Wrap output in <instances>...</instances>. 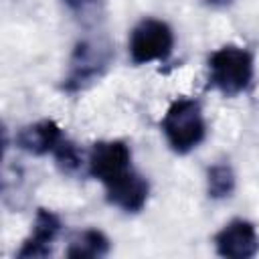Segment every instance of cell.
<instances>
[{
  "label": "cell",
  "mask_w": 259,
  "mask_h": 259,
  "mask_svg": "<svg viewBox=\"0 0 259 259\" xmlns=\"http://www.w3.org/2000/svg\"><path fill=\"white\" fill-rule=\"evenodd\" d=\"M174 49L172 28L158 18L140 20L130 34V59L134 65L166 61Z\"/></svg>",
  "instance_id": "cell-5"
},
{
  "label": "cell",
  "mask_w": 259,
  "mask_h": 259,
  "mask_svg": "<svg viewBox=\"0 0 259 259\" xmlns=\"http://www.w3.org/2000/svg\"><path fill=\"white\" fill-rule=\"evenodd\" d=\"M214 247L221 257L251 259L259 253V235L251 221L233 219L214 235Z\"/></svg>",
  "instance_id": "cell-6"
},
{
  "label": "cell",
  "mask_w": 259,
  "mask_h": 259,
  "mask_svg": "<svg viewBox=\"0 0 259 259\" xmlns=\"http://www.w3.org/2000/svg\"><path fill=\"white\" fill-rule=\"evenodd\" d=\"M111 63V49L105 42L79 40L69 61V73L63 81V89L69 93L83 91L95 83Z\"/></svg>",
  "instance_id": "cell-4"
},
{
  "label": "cell",
  "mask_w": 259,
  "mask_h": 259,
  "mask_svg": "<svg viewBox=\"0 0 259 259\" xmlns=\"http://www.w3.org/2000/svg\"><path fill=\"white\" fill-rule=\"evenodd\" d=\"M61 231V219L47 208H38L34 217L32 233L24 239L22 247L18 249V259H30V257H47L53 251V243Z\"/></svg>",
  "instance_id": "cell-7"
},
{
  "label": "cell",
  "mask_w": 259,
  "mask_h": 259,
  "mask_svg": "<svg viewBox=\"0 0 259 259\" xmlns=\"http://www.w3.org/2000/svg\"><path fill=\"white\" fill-rule=\"evenodd\" d=\"M253 71V55L247 49L225 45L208 59V85L219 93L233 97L251 85Z\"/></svg>",
  "instance_id": "cell-3"
},
{
  "label": "cell",
  "mask_w": 259,
  "mask_h": 259,
  "mask_svg": "<svg viewBox=\"0 0 259 259\" xmlns=\"http://www.w3.org/2000/svg\"><path fill=\"white\" fill-rule=\"evenodd\" d=\"M89 174L105 186L107 200L125 210L140 212L148 200L150 184L132 166V150L121 140L95 142L89 152Z\"/></svg>",
  "instance_id": "cell-1"
},
{
  "label": "cell",
  "mask_w": 259,
  "mask_h": 259,
  "mask_svg": "<svg viewBox=\"0 0 259 259\" xmlns=\"http://www.w3.org/2000/svg\"><path fill=\"white\" fill-rule=\"evenodd\" d=\"M107 253H109V239L97 229H87L79 233L67 249L69 259H99L105 257Z\"/></svg>",
  "instance_id": "cell-9"
},
{
  "label": "cell",
  "mask_w": 259,
  "mask_h": 259,
  "mask_svg": "<svg viewBox=\"0 0 259 259\" xmlns=\"http://www.w3.org/2000/svg\"><path fill=\"white\" fill-rule=\"evenodd\" d=\"M235 190V172L231 164L217 162L206 170V192L210 198L221 200L231 196Z\"/></svg>",
  "instance_id": "cell-10"
},
{
  "label": "cell",
  "mask_w": 259,
  "mask_h": 259,
  "mask_svg": "<svg viewBox=\"0 0 259 259\" xmlns=\"http://www.w3.org/2000/svg\"><path fill=\"white\" fill-rule=\"evenodd\" d=\"M53 156H55V160H57V166H59L65 174L77 172V170L81 168V164H83V156H81L79 148H77L71 140H67V138L61 140V144L55 148Z\"/></svg>",
  "instance_id": "cell-11"
},
{
  "label": "cell",
  "mask_w": 259,
  "mask_h": 259,
  "mask_svg": "<svg viewBox=\"0 0 259 259\" xmlns=\"http://www.w3.org/2000/svg\"><path fill=\"white\" fill-rule=\"evenodd\" d=\"M73 12H77V14H89V12H93L97 6H99V0H63Z\"/></svg>",
  "instance_id": "cell-12"
},
{
  "label": "cell",
  "mask_w": 259,
  "mask_h": 259,
  "mask_svg": "<svg viewBox=\"0 0 259 259\" xmlns=\"http://www.w3.org/2000/svg\"><path fill=\"white\" fill-rule=\"evenodd\" d=\"M206 4H210V6H227L231 0H204Z\"/></svg>",
  "instance_id": "cell-13"
},
{
  "label": "cell",
  "mask_w": 259,
  "mask_h": 259,
  "mask_svg": "<svg viewBox=\"0 0 259 259\" xmlns=\"http://www.w3.org/2000/svg\"><path fill=\"white\" fill-rule=\"evenodd\" d=\"M63 138L65 136L61 127L53 119H40L36 123H30L18 130L14 144L26 154L45 156V154H53Z\"/></svg>",
  "instance_id": "cell-8"
},
{
  "label": "cell",
  "mask_w": 259,
  "mask_h": 259,
  "mask_svg": "<svg viewBox=\"0 0 259 259\" xmlns=\"http://www.w3.org/2000/svg\"><path fill=\"white\" fill-rule=\"evenodd\" d=\"M160 127L164 132L168 146L176 154L192 152L204 140L206 134V123L200 103L190 97H180L172 101L168 111L164 113Z\"/></svg>",
  "instance_id": "cell-2"
}]
</instances>
